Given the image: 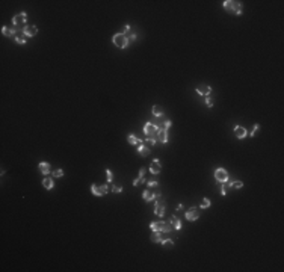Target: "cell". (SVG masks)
<instances>
[{"label": "cell", "mask_w": 284, "mask_h": 272, "mask_svg": "<svg viewBox=\"0 0 284 272\" xmlns=\"http://www.w3.org/2000/svg\"><path fill=\"white\" fill-rule=\"evenodd\" d=\"M224 8L228 9V11H231V12H234V14H240L242 12V5L239 2H233V0H225Z\"/></svg>", "instance_id": "6da1fadb"}, {"label": "cell", "mask_w": 284, "mask_h": 272, "mask_svg": "<svg viewBox=\"0 0 284 272\" xmlns=\"http://www.w3.org/2000/svg\"><path fill=\"white\" fill-rule=\"evenodd\" d=\"M113 44H115V46H118V47H121V48H126L129 46V39H127V37L124 33H117L113 37Z\"/></svg>", "instance_id": "7a4b0ae2"}, {"label": "cell", "mask_w": 284, "mask_h": 272, "mask_svg": "<svg viewBox=\"0 0 284 272\" xmlns=\"http://www.w3.org/2000/svg\"><path fill=\"white\" fill-rule=\"evenodd\" d=\"M157 131H159V129H157L156 124H153V122H147L145 127H144V133L147 135V138H153V139H156Z\"/></svg>", "instance_id": "3957f363"}, {"label": "cell", "mask_w": 284, "mask_h": 272, "mask_svg": "<svg viewBox=\"0 0 284 272\" xmlns=\"http://www.w3.org/2000/svg\"><path fill=\"white\" fill-rule=\"evenodd\" d=\"M215 179L218 180V181H227L228 180V172L224 169V168H219V169H216L215 171Z\"/></svg>", "instance_id": "277c9868"}, {"label": "cell", "mask_w": 284, "mask_h": 272, "mask_svg": "<svg viewBox=\"0 0 284 272\" xmlns=\"http://www.w3.org/2000/svg\"><path fill=\"white\" fill-rule=\"evenodd\" d=\"M12 21H14V26H15L17 29H21V26L26 23V14L21 12V14H18V15H15Z\"/></svg>", "instance_id": "5b68a950"}, {"label": "cell", "mask_w": 284, "mask_h": 272, "mask_svg": "<svg viewBox=\"0 0 284 272\" xmlns=\"http://www.w3.org/2000/svg\"><path fill=\"white\" fill-rule=\"evenodd\" d=\"M91 190H92L94 195L101 197V195H104L106 192H108V188H106V186H100V185H92L91 186Z\"/></svg>", "instance_id": "8992f818"}, {"label": "cell", "mask_w": 284, "mask_h": 272, "mask_svg": "<svg viewBox=\"0 0 284 272\" xmlns=\"http://www.w3.org/2000/svg\"><path fill=\"white\" fill-rule=\"evenodd\" d=\"M23 32L26 33V37H35V35L38 33V29L35 27V26H24Z\"/></svg>", "instance_id": "52a82bcc"}, {"label": "cell", "mask_w": 284, "mask_h": 272, "mask_svg": "<svg viewBox=\"0 0 284 272\" xmlns=\"http://www.w3.org/2000/svg\"><path fill=\"white\" fill-rule=\"evenodd\" d=\"M156 141H159V142H166V141H168V133H166V130L159 129L157 135H156Z\"/></svg>", "instance_id": "ba28073f"}, {"label": "cell", "mask_w": 284, "mask_h": 272, "mask_svg": "<svg viewBox=\"0 0 284 272\" xmlns=\"http://www.w3.org/2000/svg\"><path fill=\"white\" fill-rule=\"evenodd\" d=\"M186 218H188L189 221H195V219L200 218V212H198L197 209H191V210L186 212Z\"/></svg>", "instance_id": "9c48e42d"}, {"label": "cell", "mask_w": 284, "mask_h": 272, "mask_svg": "<svg viewBox=\"0 0 284 272\" xmlns=\"http://www.w3.org/2000/svg\"><path fill=\"white\" fill-rule=\"evenodd\" d=\"M197 91H198L200 94H202V95H209V94L212 92V88H210L209 85H198Z\"/></svg>", "instance_id": "30bf717a"}, {"label": "cell", "mask_w": 284, "mask_h": 272, "mask_svg": "<svg viewBox=\"0 0 284 272\" xmlns=\"http://www.w3.org/2000/svg\"><path fill=\"white\" fill-rule=\"evenodd\" d=\"M150 171H151L153 174H159V172L162 171V165L159 163V160H154L151 163V166H150Z\"/></svg>", "instance_id": "8fae6325"}, {"label": "cell", "mask_w": 284, "mask_h": 272, "mask_svg": "<svg viewBox=\"0 0 284 272\" xmlns=\"http://www.w3.org/2000/svg\"><path fill=\"white\" fill-rule=\"evenodd\" d=\"M138 151H139L141 156H148L150 154V147H147L145 144H141V145H138Z\"/></svg>", "instance_id": "7c38bea8"}, {"label": "cell", "mask_w": 284, "mask_h": 272, "mask_svg": "<svg viewBox=\"0 0 284 272\" xmlns=\"http://www.w3.org/2000/svg\"><path fill=\"white\" fill-rule=\"evenodd\" d=\"M2 32H3L5 37H12L14 33H17V27H15V26H14V27H6V26H5V27L2 29Z\"/></svg>", "instance_id": "4fadbf2b"}, {"label": "cell", "mask_w": 284, "mask_h": 272, "mask_svg": "<svg viewBox=\"0 0 284 272\" xmlns=\"http://www.w3.org/2000/svg\"><path fill=\"white\" fill-rule=\"evenodd\" d=\"M150 227H151V230H153V231H163L165 224H163V222H153Z\"/></svg>", "instance_id": "5bb4252c"}, {"label": "cell", "mask_w": 284, "mask_h": 272, "mask_svg": "<svg viewBox=\"0 0 284 272\" xmlns=\"http://www.w3.org/2000/svg\"><path fill=\"white\" fill-rule=\"evenodd\" d=\"M234 135H236L237 138H240V139H242V138H245V136H246V130H245L243 127H239V126H237V127L234 129Z\"/></svg>", "instance_id": "9a60e30c"}, {"label": "cell", "mask_w": 284, "mask_h": 272, "mask_svg": "<svg viewBox=\"0 0 284 272\" xmlns=\"http://www.w3.org/2000/svg\"><path fill=\"white\" fill-rule=\"evenodd\" d=\"M171 225L174 227V228H177V230H180L181 228V222H180V219L177 218V216H171Z\"/></svg>", "instance_id": "2e32d148"}, {"label": "cell", "mask_w": 284, "mask_h": 272, "mask_svg": "<svg viewBox=\"0 0 284 272\" xmlns=\"http://www.w3.org/2000/svg\"><path fill=\"white\" fill-rule=\"evenodd\" d=\"M15 41L18 44H24L26 42V33L24 32H17L15 33Z\"/></svg>", "instance_id": "e0dca14e"}, {"label": "cell", "mask_w": 284, "mask_h": 272, "mask_svg": "<svg viewBox=\"0 0 284 272\" xmlns=\"http://www.w3.org/2000/svg\"><path fill=\"white\" fill-rule=\"evenodd\" d=\"M153 115L154 117H162L163 115V108L160 106V104H156V106H153Z\"/></svg>", "instance_id": "ac0fdd59"}, {"label": "cell", "mask_w": 284, "mask_h": 272, "mask_svg": "<svg viewBox=\"0 0 284 272\" xmlns=\"http://www.w3.org/2000/svg\"><path fill=\"white\" fill-rule=\"evenodd\" d=\"M153 198H156L154 192H153L151 189H147V190L144 192V200H145V201H151Z\"/></svg>", "instance_id": "d6986e66"}, {"label": "cell", "mask_w": 284, "mask_h": 272, "mask_svg": "<svg viewBox=\"0 0 284 272\" xmlns=\"http://www.w3.org/2000/svg\"><path fill=\"white\" fill-rule=\"evenodd\" d=\"M38 168H39V171L42 172V174H49L50 172V165L49 163H39V166H38Z\"/></svg>", "instance_id": "ffe728a7"}, {"label": "cell", "mask_w": 284, "mask_h": 272, "mask_svg": "<svg viewBox=\"0 0 284 272\" xmlns=\"http://www.w3.org/2000/svg\"><path fill=\"white\" fill-rule=\"evenodd\" d=\"M151 239L153 242H162V236H160V231H153L151 233Z\"/></svg>", "instance_id": "44dd1931"}, {"label": "cell", "mask_w": 284, "mask_h": 272, "mask_svg": "<svg viewBox=\"0 0 284 272\" xmlns=\"http://www.w3.org/2000/svg\"><path fill=\"white\" fill-rule=\"evenodd\" d=\"M42 186L46 188V189H51L53 188V180L49 179V177H46V179L42 180Z\"/></svg>", "instance_id": "7402d4cb"}, {"label": "cell", "mask_w": 284, "mask_h": 272, "mask_svg": "<svg viewBox=\"0 0 284 272\" xmlns=\"http://www.w3.org/2000/svg\"><path fill=\"white\" fill-rule=\"evenodd\" d=\"M225 183V185L222 186V189H221V192H222V195H227V192L230 190V189H231V183H230L228 180L227 181H224Z\"/></svg>", "instance_id": "603a6c76"}, {"label": "cell", "mask_w": 284, "mask_h": 272, "mask_svg": "<svg viewBox=\"0 0 284 272\" xmlns=\"http://www.w3.org/2000/svg\"><path fill=\"white\" fill-rule=\"evenodd\" d=\"M127 141H129L130 144H135V145H141V144H142V142L139 141V139H138L136 136H131V135H130V136L127 138Z\"/></svg>", "instance_id": "cb8c5ba5"}, {"label": "cell", "mask_w": 284, "mask_h": 272, "mask_svg": "<svg viewBox=\"0 0 284 272\" xmlns=\"http://www.w3.org/2000/svg\"><path fill=\"white\" fill-rule=\"evenodd\" d=\"M209 206H210V200H209V198H204V200L201 201V204H200L201 209H207Z\"/></svg>", "instance_id": "d4e9b609"}, {"label": "cell", "mask_w": 284, "mask_h": 272, "mask_svg": "<svg viewBox=\"0 0 284 272\" xmlns=\"http://www.w3.org/2000/svg\"><path fill=\"white\" fill-rule=\"evenodd\" d=\"M243 186V183L240 180H236V181H231V188H236V189H240Z\"/></svg>", "instance_id": "484cf974"}, {"label": "cell", "mask_w": 284, "mask_h": 272, "mask_svg": "<svg viewBox=\"0 0 284 272\" xmlns=\"http://www.w3.org/2000/svg\"><path fill=\"white\" fill-rule=\"evenodd\" d=\"M162 243H163V247H165V248H172V247H174V242H172L171 239H168V240H162Z\"/></svg>", "instance_id": "4316f807"}, {"label": "cell", "mask_w": 284, "mask_h": 272, "mask_svg": "<svg viewBox=\"0 0 284 272\" xmlns=\"http://www.w3.org/2000/svg\"><path fill=\"white\" fill-rule=\"evenodd\" d=\"M145 181V179L144 177H141V175H139V179H136L135 181H133V185H135V186H139V185H142V183H144Z\"/></svg>", "instance_id": "83f0119b"}, {"label": "cell", "mask_w": 284, "mask_h": 272, "mask_svg": "<svg viewBox=\"0 0 284 272\" xmlns=\"http://www.w3.org/2000/svg\"><path fill=\"white\" fill-rule=\"evenodd\" d=\"M154 142H156V139H153V138H147L145 145H147V147H151V145H154Z\"/></svg>", "instance_id": "f1b7e54d"}, {"label": "cell", "mask_w": 284, "mask_h": 272, "mask_svg": "<svg viewBox=\"0 0 284 272\" xmlns=\"http://www.w3.org/2000/svg\"><path fill=\"white\" fill-rule=\"evenodd\" d=\"M64 175V171L62 169H56L55 172H53V177H62Z\"/></svg>", "instance_id": "f546056e"}, {"label": "cell", "mask_w": 284, "mask_h": 272, "mask_svg": "<svg viewBox=\"0 0 284 272\" xmlns=\"http://www.w3.org/2000/svg\"><path fill=\"white\" fill-rule=\"evenodd\" d=\"M110 189H112V192L118 194V192H121V190H122V186H110Z\"/></svg>", "instance_id": "4dcf8cb0"}, {"label": "cell", "mask_w": 284, "mask_h": 272, "mask_svg": "<svg viewBox=\"0 0 284 272\" xmlns=\"http://www.w3.org/2000/svg\"><path fill=\"white\" fill-rule=\"evenodd\" d=\"M171 230H172V225H171V224H165V228H163V231H165V233H169Z\"/></svg>", "instance_id": "1f68e13d"}, {"label": "cell", "mask_w": 284, "mask_h": 272, "mask_svg": "<svg viewBox=\"0 0 284 272\" xmlns=\"http://www.w3.org/2000/svg\"><path fill=\"white\" fill-rule=\"evenodd\" d=\"M106 174H108V180H109V181H112V179H113L112 171H110V169H108V171H106Z\"/></svg>", "instance_id": "d6a6232c"}, {"label": "cell", "mask_w": 284, "mask_h": 272, "mask_svg": "<svg viewBox=\"0 0 284 272\" xmlns=\"http://www.w3.org/2000/svg\"><path fill=\"white\" fill-rule=\"evenodd\" d=\"M206 103H207V106H209V108H212V106H213V98L207 97V98H206Z\"/></svg>", "instance_id": "836d02e7"}, {"label": "cell", "mask_w": 284, "mask_h": 272, "mask_svg": "<svg viewBox=\"0 0 284 272\" xmlns=\"http://www.w3.org/2000/svg\"><path fill=\"white\" fill-rule=\"evenodd\" d=\"M171 127V121L168 119V121H165V124H163V130H166V129H169Z\"/></svg>", "instance_id": "e575fe53"}, {"label": "cell", "mask_w": 284, "mask_h": 272, "mask_svg": "<svg viewBox=\"0 0 284 272\" xmlns=\"http://www.w3.org/2000/svg\"><path fill=\"white\" fill-rule=\"evenodd\" d=\"M259 129H260V127H259V124H255V127H254V130L251 131V136H255V133H257V131H259Z\"/></svg>", "instance_id": "d590c367"}, {"label": "cell", "mask_w": 284, "mask_h": 272, "mask_svg": "<svg viewBox=\"0 0 284 272\" xmlns=\"http://www.w3.org/2000/svg\"><path fill=\"white\" fill-rule=\"evenodd\" d=\"M148 185H150V188H154V186H157V181H150Z\"/></svg>", "instance_id": "8d00e7d4"}, {"label": "cell", "mask_w": 284, "mask_h": 272, "mask_svg": "<svg viewBox=\"0 0 284 272\" xmlns=\"http://www.w3.org/2000/svg\"><path fill=\"white\" fill-rule=\"evenodd\" d=\"M144 174H145V169L141 168V169H139V175H141V177H144Z\"/></svg>", "instance_id": "74e56055"}]
</instances>
